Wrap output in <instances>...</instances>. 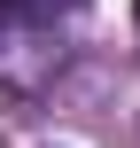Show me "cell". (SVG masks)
<instances>
[{"label":"cell","instance_id":"cell-1","mask_svg":"<svg viewBox=\"0 0 140 148\" xmlns=\"http://www.w3.org/2000/svg\"><path fill=\"white\" fill-rule=\"evenodd\" d=\"M16 8V23H47V16H70L78 0H8Z\"/></svg>","mask_w":140,"mask_h":148},{"label":"cell","instance_id":"cell-2","mask_svg":"<svg viewBox=\"0 0 140 148\" xmlns=\"http://www.w3.org/2000/svg\"><path fill=\"white\" fill-rule=\"evenodd\" d=\"M0 23H16V8H8V0H0Z\"/></svg>","mask_w":140,"mask_h":148}]
</instances>
